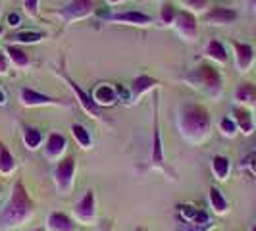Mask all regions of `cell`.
Instances as JSON below:
<instances>
[{
    "label": "cell",
    "instance_id": "1",
    "mask_svg": "<svg viewBox=\"0 0 256 231\" xmlns=\"http://www.w3.org/2000/svg\"><path fill=\"white\" fill-rule=\"evenodd\" d=\"M33 214H35V204L24 181H16L8 196V202L0 210V231H10L24 226L27 220L33 218Z\"/></svg>",
    "mask_w": 256,
    "mask_h": 231
},
{
    "label": "cell",
    "instance_id": "2",
    "mask_svg": "<svg viewBox=\"0 0 256 231\" xmlns=\"http://www.w3.org/2000/svg\"><path fill=\"white\" fill-rule=\"evenodd\" d=\"M180 133L183 139L189 142H204L210 137V129H212V120L204 106L200 104L189 102L180 110Z\"/></svg>",
    "mask_w": 256,
    "mask_h": 231
},
{
    "label": "cell",
    "instance_id": "3",
    "mask_svg": "<svg viewBox=\"0 0 256 231\" xmlns=\"http://www.w3.org/2000/svg\"><path fill=\"white\" fill-rule=\"evenodd\" d=\"M185 81L194 87V89L204 90L206 94L218 98L220 94L224 92V79L222 74L216 70V66L212 64H198L194 70L189 72V76L185 77Z\"/></svg>",
    "mask_w": 256,
    "mask_h": 231
},
{
    "label": "cell",
    "instance_id": "4",
    "mask_svg": "<svg viewBox=\"0 0 256 231\" xmlns=\"http://www.w3.org/2000/svg\"><path fill=\"white\" fill-rule=\"evenodd\" d=\"M52 178H54V185H56V191L68 194L74 187V178H76V158L74 156H66L60 158L54 166L52 172Z\"/></svg>",
    "mask_w": 256,
    "mask_h": 231
},
{
    "label": "cell",
    "instance_id": "5",
    "mask_svg": "<svg viewBox=\"0 0 256 231\" xmlns=\"http://www.w3.org/2000/svg\"><path fill=\"white\" fill-rule=\"evenodd\" d=\"M150 168L168 172L166 156H164V142L160 133V120H158V94H154V129H152V148H150Z\"/></svg>",
    "mask_w": 256,
    "mask_h": 231
},
{
    "label": "cell",
    "instance_id": "6",
    "mask_svg": "<svg viewBox=\"0 0 256 231\" xmlns=\"http://www.w3.org/2000/svg\"><path fill=\"white\" fill-rule=\"evenodd\" d=\"M62 76H64L66 83L70 85V89L74 90L77 102H79V106L83 108V112H87V114H89L90 118H94V120H104V118H102V108H100L98 104L92 100V96H90V94H87L85 90L81 89V87H79V83H76V81L68 76V74H64V72H62Z\"/></svg>",
    "mask_w": 256,
    "mask_h": 231
},
{
    "label": "cell",
    "instance_id": "7",
    "mask_svg": "<svg viewBox=\"0 0 256 231\" xmlns=\"http://www.w3.org/2000/svg\"><path fill=\"white\" fill-rule=\"evenodd\" d=\"M94 12V0H72L58 12L64 22H79Z\"/></svg>",
    "mask_w": 256,
    "mask_h": 231
},
{
    "label": "cell",
    "instance_id": "8",
    "mask_svg": "<svg viewBox=\"0 0 256 231\" xmlns=\"http://www.w3.org/2000/svg\"><path fill=\"white\" fill-rule=\"evenodd\" d=\"M174 27L178 29L180 37L187 42H194L196 37H198V22H196V16L189 10H181L178 12V18H176V24Z\"/></svg>",
    "mask_w": 256,
    "mask_h": 231
},
{
    "label": "cell",
    "instance_id": "9",
    "mask_svg": "<svg viewBox=\"0 0 256 231\" xmlns=\"http://www.w3.org/2000/svg\"><path fill=\"white\" fill-rule=\"evenodd\" d=\"M74 214L79 224H92L94 216H96V200H94V191L89 189L85 191V194L77 200L76 208H74Z\"/></svg>",
    "mask_w": 256,
    "mask_h": 231
},
{
    "label": "cell",
    "instance_id": "10",
    "mask_svg": "<svg viewBox=\"0 0 256 231\" xmlns=\"http://www.w3.org/2000/svg\"><path fill=\"white\" fill-rule=\"evenodd\" d=\"M20 102L26 108H38V106H60L62 100L52 98L44 92L31 89V87H22L20 89Z\"/></svg>",
    "mask_w": 256,
    "mask_h": 231
},
{
    "label": "cell",
    "instance_id": "11",
    "mask_svg": "<svg viewBox=\"0 0 256 231\" xmlns=\"http://www.w3.org/2000/svg\"><path fill=\"white\" fill-rule=\"evenodd\" d=\"M231 48H233L235 68L241 74H246L254 64V48L248 42H239V40H231Z\"/></svg>",
    "mask_w": 256,
    "mask_h": 231
},
{
    "label": "cell",
    "instance_id": "12",
    "mask_svg": "<svg viewBox=\"0 0 256 231\" xmlns=\"http://www.w3.org/2000/svg\"><path fill=\"white\" fill-rule=\"evenodd\" d=\"M108 22L112 24H124V26H139L146 27L152 24V18L144 12H137V10H128V12H118L112 16H106Z\"/></svg>",
    "mask_w": 256,
    "mask_h": 231
},
{
    "label": "cell",
    "instance_id": "13",
    "mask_svg": "<svg viewBox=\"0 0 256 231\" xmlns=\"http://www.w3.org/2000/svg\"><path fill=\"white\" fill-rule=\"evenodd\" d=\"M239 18V14L231 8H210L208 12L202 14V22L208 26H230Z\"/></svg>",
    "mask_w": 256,
    "mask_h": 231
},
{
    "label": "cell",
    "instance_id": "14",
    "mask_svg": "<svg viewBox=\"0 0 256 231\" xmlns=\"http://www.w3.org/2000/svg\"><path fill=\"white\" fill-rule=\"evenodd\" d=\"M231 118L235 120V124H237V128L239 131L243 133V135H250L256 128V122H254V116L250 112V108H246V106H233V110H231Z\"/></svg>",
    "mask_w": 256,
    "mask_h": 231
},
{
    "label": "cell",
    "instance_id": "15",
    "mask_svg": "<svg viewBox=\"0 0 256 231\" xmlns=\"http://www.w3.org/2000/svg\"><path fill=\"white\" fill-rule=\"evenodd\" d=\"M66 146H68V141L62 133H50L44 142V156L52 162H56L66 152Z\"/></svg>",
    "mask_w": 256,
    "mask_h": 231
},
{
    "label": "cell",
    "instance_id": "16",
    "mask_svg": "<svg viewBox=\"0 0 256 231\" xmlns=\"http://www.w3.org/2000/svg\"><path fill=\"white\" fill-rule=\"evenodd\" d=\"M90 96H92V100L98 104L100 108H106V106H114V104L118 102V90H116L112 85H106V83H100V85H96Z\"/></svg>",
    "mask_w": 256,
    "mask_h": 231
},
{
    "label": "cell",
    "instance_id": "17",
    "mask_svg": "<svg viewBox=\"0 0 256 231\" xmlns=\"http://www.w3.org/2000/svg\"><path fill=\"white\" fill-rule=\"evenodd\" d=\"M156 85H158V79L146 76V74L135 77L133 83H131V87H129V90H131V100H139L144 92L152 90Z\"/></svg>",
    "mask_w": 256,
    "mask_h": 231
},
{
    "label": "cell",
    "instance_id": "18",
    "mask_svg": "<svg viewBox=\"0 0 256 231\" xmlns=\"http://www.w3.org/2000/svg\"><path fill=\"white\" fill-rule=\"evenodd\" d=\"M233 98H235V102L239 104V106H246V108L254 106L256 104V85L254 83H248V81H244V83H241V85H237Z\"/></svg>",
    "mask_w": 256,
    "mask_h": 231
},
{
    "label": "cell",
    "instance_id": "19",
    "mask_svg": "<svg viewBox=\"0 0 256 231\" xmlns=\"http://www.w3.org/2000/svg\"><path fill=\"white\" fill-rule=\"evenodd\" d=\"M48 231H76V222L64 212H50L46 220Z\"/></svg>",
    "mask_w": 256,
    "mask_h": 231
},
{
    "label": "cell",
    "instance_id": "20",
    "mask_svg": "<svg viewBox=\"0 0 256 231\" xmlns=\"http://www.w3.org/2000/svg\"><path fill=\"white\" fill-rule=\"evenodd\" d=\"M204 54L208 60H212V62H216V64H228V60H230V56H228V50H226V46L220 42L218 38H210L208 42H206L204 46Z\"/></svg>",
    "mask_w": 256,
    "mask_h": 231
},
{
    "label": "cell",
    "instance_id": "21",
    "mask_svg": "<svg viewBox=\"0 0 256 231\" xmlns=\"http://www.w3.org/2000/svg\"><path fill=\"white\" fill-rule=\"evenodd\" d=\"M208 202H210V208L214 210V214H218V216H224V214L230 212V202H228V198L224 196V192L220 191L218 187H210Z\"/></svg>",
    "mask_w": 256,
    "mask_h": 231
},
{
    "label": "cell",
    "instance_id": "22",
    "mask_svg": "<svg viewBox=\"0 0 256 231\" xmlns=\"http://www.w3.org/2000/svg\"><path fill=\"white\" fill-rule=\"evenodd\" d=\"M6 54H8V60H10V64L14 68H18V70H26L29 68V56L26 54V50H22L18 44H6Z\"/></svg>",
    "mask_w": 256,
    "mask_h": 231
},
{
    "label": "cell",
    "instance_id": "23",
    "mask_svg": "<svg viewBox=\"0 0 256 231\" xmlns=\"http://www.w3.org/2000/svg\"><path fill=\"white\" fill-rule=\"evenodd\" d=\"M230 172H231L230 158L224 156V154H216L212 158V174H214V178L218 181H226L230 178Z\"/></svg>",
    "mask_w": 256,
    "mask_h": 231
},
{
    "label": "cell",
    "instance_id": "24",
    "mask_svg": "<svg viewBox=\"0 0 256 231\" xmlns=\"http://www.w3.org/2000/svg\"><path fill=\"white\" fill-rule=\"evenodd\" d=\"M72 135H74V139L76 142L83 148V150H87L92 146V137H90V131L85 126H81V124H74L72 126Z\"/></svg>",
    "mask_w": 256,
    "mask_h": 231
},
{
    "label": "cell",
    "instance_id": "25",
    "mask_svg": "<svg viewBox=\"0 0 256 231\" xmlns=\"http://www.w3.org/2000/svg\"><path fill=\"white\" fill-rule=\"evenodd\" d=\"M16 170V158L8 150V146L4 142H0V174L2 176H10Z\"/></svg>",
    "mask_w": 256,
    "mask_h": 231
},
{
    "label": "cell",
    "instance_id": "26",
    "mask_svg": "<svg viewBox=\"0 0 256 231\" xmlns=\"http://www.w3.org/2000/svg\"><path fill=\"white\" fill-rule=\"evenodd\" d=\"M14 44H37L42 38H46L44 33H38V31H20V33H14L12 37Z\"/></svg>",
    "mask_w": 256,
    "mask_h": 231
},
{
    "label": "cell",
    "instance_id": "27",
    "mask_svg": "<svg viewBox=\"0 0 256 231\" xmlns=\"http://www.w3.org/2000/svg\"><path fill=\"white\" fill-rule=\"evenodd\" d=\"M24 142H26V148L37 150L42 144V133L37 128H26L24 129Z\"/></svg>",
    "mask_w": 256,
    "mask_h": 231
},
{
    "label": "cell",
    "instance_id": "28",
    "mask_svg": "<svg viewBox=\"0 0 256 231\" xmlns=\"http://www.w3.org/2000/svg\"><path fill=\"white\" fill-rule=\"evenodd\" d=\"M176 18H178V10L174 8V4H162L160 14H158V22L162 26H174Z\"/></svg>",
    "mask_w": 256,
    "mask_h": 231
},
{
    "label": "cell",
    "instance_id": "29",
    "mask_svg": "<svg viewBox=\"0 0 256 231\" xmlns=\"http://www.w3.org/2000/svg\"><path fill=\"white\" fill-rule=\"evenodd\" d=\"M220 131H222V135L224 137H235L237 135V131H239V128H237V124H235V120L231 118V116H226V118H222L220 120Z\"/></svg>",
    "mask_w": 256,
    "mask_h": 231
},
{
    "label": "cell",
    "instance_id": "30",
    "mask_svg": "<svg viewBox=\"0 0 256 231\" xmlns=\"http://www.w3.org/2000/svg\"><path fill=\"white\" fill-rule=\"evenodd\" d=\"M183 6L192 14H204L208 12V0H181Z\"/></svg>",
    "mask_w": 256,
    "mask_h": 231
},
{
    "label": "cell",
    "instance_id": "31",
    "mask_svg": "<svg viewBox=\"0 0 256 231\" xmlns=\"http://www.w3.org/2000/svg\"><path fill=\"white\" fill-rule=\"evenodd\" d=\"M24 10L29 18H38V0H24Z\"/></svg>",
    "mask_w": 256,
    "mask_h": 231
},
{
    "label": "cell",
    "instance_id": "32",
    "mask_svg": "<svg viewBox=\"0 0 256 231\" xmlns=\"http://www.w3.org/2000/svg\"><path fill=\"white\" fill-rule=\"evenodd\" d=\"M10 60H8V54L4 48H0V76H6L8 70H10Z\"/></svg>",
    "mask_w": 256,
    "mask_h": 231
},
{
    "label": "cell",
    "instance_id": "33",
    "mask_svg": "<svg viewBox=\"0 0 256 231\" xmlns=\"http://www.w3.org/2000/svg\"><path fill=\"white\" fill-rule=\"evenodd\" d=\"M6 24L10 27H20V24H22V16L18 12H10L8 14V18H6Z\"/></svg>",
    "mask_w": 256,
    "mask_h": 231
},
{
    "label": "cell",
    "instance_id": "34",
    "mask_svg": "<svg viewBox=\"0 0 256 231\" xmlns=\"http://www.w3.org/2000/svg\"><path fill=\"white\" fill-rule=\"evenodd\" d=\"M6 102H8V98H6V92L0 89V106H4Z\"/></svg>",
    "mask_w": 256,
    "mask_h": 231
},
{
    "label": "cell",
    "instance_id": "35",
    "mask_svg": "<svg viewBox=\"0 0 256 231\" xmlns=\"http://www.w3.org/2000/svg\"><path fill=\"white\" fill-rule=\"evenodd\" d=\"M246 4H248V8L256 10V0H246Z\"/></svg>",
    "mask_w": 256,
    "mask_h": 231
},
{
    "label": "cell",
    "instance_id": "36",
    "mask_svg": "<svg viewBox=\"0 0 256 231\" xmlns=\"http://www.w3.org/2000/svg\"><path fill=\"white\" fill-rule=\"evenodd\" d=\"M250 170H252V172L256 174V158L252 160V162H250Z\"/></svg>",
    "mask_w": 256,
    "mask_h": 231
},
{
    "label": "cell",
    "instance_id": "37",
    "mask_svg": "<svg viewBox=\"0 0 256 231\" xmlns=\"http://www.w3.org/2000/svg\"><path fill=\"white\" fill-rule=\"evenodd\" d=\"M120 2H124V0H108V4H112V6H116V4H120Z\"/></svg>",
    "mask_w": 256,
    "mask_h": 231
},
{
    "label": "cell",
    "instance_id": "38",
    "mask_svg": "<svg viewBox=\"0 0 256 231\" xmlns=\"http://www.w3.org/2000/svg\"><path fill=\"white\" fill-rule=\"evenodd\" d=\"M2 35H4V27L0 26V37H2Z\"/></svg>",
    "mask_w": 256,
    "mask_h": 231
},
{
    "label": "cell",
    "instance_id": "39",
    "mask_svg": "<svg viewBox=\"0 0 256 231\" xmlns=\"http://www.w3.org/2000/svg\"><path fill=\"white\" fill-rule=\"evenodd\" d=\"M250 231H256V226H252V228H250Z\"/></svg>",
    "mask_w": 256,
    "mask_h": 231
},
{
    "label": "cell",
    "instance_id": "40",
    "mask_svg": "<svg viewBox=\"0 0 256 231\" xmlns=\"http://www.w3.org/2000/svg\"><path fill=\"white\" fill-rule=\"evenodd\" d=\"M33 231H44V230H42V228H38V230H33Z\"/></svg>",
    "mask_w": 256,
    "mask_h": 231
},
{
    "label": "cell",
    "instance_id": "41",
    "mask_svg": "<svg viewBox=\"0 0 256 231\" xmlns=\"http://www.w3.org/2000/svg\"><path fill=\"white\" fill-rule=\"evenodd\" d=\"M0 194H2V185H0Z\"/></svg>",
    "mask_w": 256,
    "mask_h": 231
},
{
    "label": "cell",
    "instance_id": "42",
    "mask_svg": "<svg viewBox=\"0 0 256 231\" xmlns=\"http://www.w3.org/2000/svg\"><path fill=\"white\" fill-rule=\"evenodd\" d=\"M252 156H254V158H256V152H254V154H252Z\"/></svg>",
    "mask_w": 256,
    "mask_h": 231
},
{
    "label": "cell",
    "instance_id": "43",
    "mask_svg": "<svg viewBox=\"0 0 256 231\" xmlns=\"http://www.w3.org/2000/svg\"><path fill=\"white\" fill-rule=\"evenodd\" d=\"M254 16H256V10H254Z\"/></svg>",
    "mask_w": 256,
    "mask_h": 231
}]
</instances>
